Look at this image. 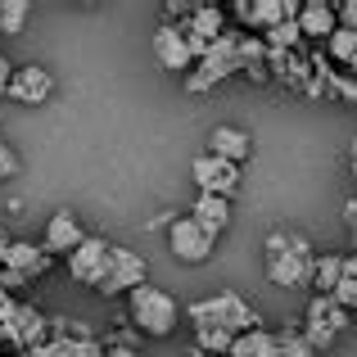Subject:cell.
Segmentation results:
<instances>
[{
    "label": "cell",
    "mask_w": 357,
    "mask_h": 357,
    "mask_svg": "<svg viewBox=\"0 0 357 357\" xmlns=\"http://www.w3.org/2000/svg\"><path fill=\"white\" fill-rule=\"evenodd\" d=\"M344 218H349V227H357V195H353L349 204H344Z\"/></svg>",
    "instance_id": "30"
},
{
    "label": "cell",
    "mask_w": 357,
    "mask_h": 357,
    "mask_svg": "<svg viewBox=\"0 0 357 357\" xmlns=\"http://www.w3.org/2000/svg\"><path fill=\"white\" fill-rule=\"evenodd\" d=\"M167 249H172L176 262H190V267H199V262L213 258L218 240H213L208 231H204L199 222L185 213V218H172V222H167Z\"/></svg>",
    "instance_id": "5"
},
{
    "label": "cell",
    "mask_w": 357,
    "mask_h": 357,
    "mask_svg": "<svg viewBox=\"0 0 357 357\" xmlns=\"http://www.w3.org/2000/svg\"><path fill=\"white\" fill-rule=\"evenodd\" d=\"M190 176L199 185V195H218V199H231L240 190V167L227 163V158H213V154H199L190 163Z\"/></svg>",
    "instance_id": "8"
},
{
    "label": "cell",
    "mask_w": 357,
    "mask_h": 357,
    "mask_svg": "<svg viewBox=\"0 0 357 357\" xmlns=\"http://www.w3.org/2000/svg\"><path fill=\"white\" fill-rule=\"evenodd\" d=\"M109 244L105 236H86L77 244V249L68 253V271H73V280H82V285H91V289H100L105 285V276H109Z\"/></svg>",
    "instance_id": "7"
},
{
    "label": "cell",
    "mask_w": 357,
    "mask_h": 357,
    "mask_svg": "<svg viewBox=\"0 0 357 357\" xmlns=\"http://www.w3.org/2000/svg\"><path fill=\"white\" fill-rule=\"evenodd\" d=\"M127 321L136 326V335H149V340H167V335L176 331V321H181V303H176V294H167V289L158 285H140L127 294Z\"/></svg>",
    "instance_id": "1"
},
{
    "label": "cell",
    "mask_w": 357,
    "mask_h": 357,
    "mask_svg": "<svg viewBox=\"0 0 357 357\" xmlns=\"http://www.w3.org/2000/svg\"><path fill=\"white\" fill-rule=\"evenodd\" d=\"M298 32H303V41H331L335 27H340V14H335V0H303L298 5Z\"/></svg>",
    "instance_id": "13"
},
{
    "label": "cell",
    "mask_w": 357,
    "mask_h": 357,
    "mask_svg": "<svg viewBox=\"0 0 357 357\" xmlns=\"http://www.w3.org/2000/svg\"><path fill=\"white\" fill-rule=\"evenodd\" d=\"M14 172H18V154L5 145V140H0V181H9Z\"/></svg>",
    "instance_id": "24"
},
{
    "label": "cell",
    "mask_w": 357,
    "mask_h": 357,
    "mask_svg": "<svg viewBox=\"0 0 357 357\" xmlns=\"http://www.w3.org/2000/svg\"><path fill=\"white\" fill-rule=\"evenodd\" d=\"M32 18V5L27 0H0V32L5 36H18Z\"/></svg>",
    "instance_id": "20"
},
{
    "label": "cell",
    "mask_w": 357,
    "mask_h": 357,
    "mask_svg": "<svg viewBox=\"0 0 357 357\" xmlns=\"http://www.w3.org/2000/svg\"><path fill=\"white\" fill-rule=\"evenodd\" d=\"M50 96H54L50 68H41V63H18V68H14V86H9V100H18V105H45Z\"/></svg>",
    "instance_id": "12"
},
{
    "label": "cell",
    "mask_w": 357,
    "mask_h": 357,
    "mask_svg": "<svg viewBox=\"0 0 357 357\" xmlns=\"http://www.w3.org/2000/svg\"><path fill=\"white\" fill-rule=\"evenodd\" d=\"M9 312H14V298H9L5 289H0V317H9Z\"/></svg>",
    "instance_id": "31"
},
{
    "label": "cell",
    "mask_w": 357,
    "mask_h": 357,
    "mask_svg": "<svg viewBox=\"0 0 357 357\" xmlns=\"http://www.w3.org/2000/svg\"><path fill=\"white\" fill-rule=\"evenodd\" d=\"M353 253H357V227H353Z\"/></svg>",
    "instance_id": "34"
},
{
    "label": "cell",
    "mask_w": 357,
    "mask_h": 357,
    "mask_svg": "<svg viewBox=\"0 0 357 357\" xmlns=\"http://www.w3.org/2000/svg\"><path fill=\"white\" fill-rule=\"evenodd\" d=\"M86 240V231H82V222L73 218L68 208L50 213V222H45V236H41V249L50 253V258H68L77 244Z\"/></svg>",
    "instance_id": "11"
},
{
    "label": "cell",
    "mask_w": 357,
    "mask_h": 357,
    "mask_svg": "<svg viewBox=\"0 0 357 357\" xmlns=\"http://www.w3.org/2000/svg\"><path fill=\"white\" fill-rule=\"evenodd\" d=\"M326 91H331V96H340L344 105H357V77H353V73H344V68H335V73H331Z\"/></svg>",
    "instance_id": "21"
},
{
    "label": "cell",
    "mask_w": 357,
    "mask_h": 357,
    "mask_svg": "<svg viewBox=\"0 0 357 357\" xmlns=\"http://www.w3.org/2000/svg\"><path fill=\"white\" fill-rule=\"evenodd\" d=\"M289 244H294V231H271V236H267V258H276V253H285Z\"/></svg>",
    "instance_id": "23"
},
{
    "label": "cell",
    "mask_w": 357,
    "mask_h": 357,
    "mask_svg": "<svg viewBox=\"0 0 357 357\" xmlns=\"http://www.w3.org/2000/svg\"><path fill=\"white\" fill-rule=\"evenodd\" d=\"M231 344H236V335L227 331V326H213V321H195V349L199 353H231Z\"/></svg>",
    "instance_id": "19"
},
{
    "label": "cell",
    "mask_w": 357,
    "mask_h": 357,
    "mask_svg": "<svg viewBox=\"0 0 357 357\" xmlns=\"http://www.w3.org/2000/svg\"><path fill=\"white\" fill-rule=\"evenodd\" d=\"M344 280V253H321L312 262V294H335Z\"/></svg>",
    "instance_id": "18"
},
{
    "label": "cell",
    "mask_w": 357,
    "mask_h": 357,
    "mask_svg": "<svg viewBox=\"0 0 357 357\" xmlns=\"http://www.w3.org/2000/svg\"><path fill=\"white\" fill-rule=\"evenodd\" d=\"M5 331H9V349H36V344L50 340V317L32 303H14V312L5 317Z\"/></svg>",
    "instance_id": "9"
},
{
    "label": "cell",
    "mask_w": 357,
    "mask_h": 357,
    "mask_svg": "<svg viewBox=\"0 0 357 357\" xmlns=\"http://www.w3.org/2000/svg\"><path fill=\"white\" fill-rule=\"evenodd\" d=\"M280 357H317V349L303 340V331H285L280 335Z\"/></svg>",
    "instance_id": "22"
},
{
    "label": "cell",
    "mask_w": 357,
    "mask_h": 357,
    "mask_svg": "<svg viewBox=\"0 0 357 357\" xmlns=\"http://www.w3.org/2000/svg\"><path fill=\"white\" fill-rule=\"evenodd\" d=\"M145 276H149L145 253L127 249V244H114V249H109V276H105V285H100V294H131V289L145 285Z\"/></svg>",
    "instance_id": "6"
},
{
    "label": "cell",
    "mask_w": 357,
    "mask_h": 357,
    "mask_svg": "<svg viewBox=\"0 0 357 357\" xmlns=\"http://www.w3.org/2000/svg\"><path fill=\"white\" fill-rule=\"evenodd\" d=\"M349 172H353V181H357V140L349 145Z\"/></svg>",
    "instance_id": "33"
},
{
    "label": "cell",
    "mask_w": 357,
    "mask_h": 357,
    "mask_svg": "<svg viewBox=\"0 0 357 357\" xmlns=\"http://www.w3.org/2000/svg\"><path fill=\"white\" fill-rule=\"evenodd\" d=\"M23 285H32V280L18 276V271H9V267H0V289H5V294H14V289H23Z\"/></svg>",
    "instance_id": "26"
},
{
    "label": "cell",
    "mask_w": 357,
    "mask_h": 357,
    "mask_svg": "<svg viewBox=\"0 0 357 357\" xmlns=\"http://www.w3.org/2000/svg\"><path fill=\"white\" fill-rule=\"evenodd\" d=\"M9 244H14V236H9V227L0 222V262H5V253H9Z\"/></svg>",
    "instance_id": "28"
},
{
    "label": "cell",
    "mask_w": 357,
    "mask_h": 357,
    "mask_svg": "<svg viewBox=\"0 0 357 357\" xmlns=\"http://www.w3.org/2000/svg\"><path fill=\"white\" fill-rule=\"evenodd\" d=\"M344 276L357 280V253H349V258H344Z\"/></svg>",
    "instance_id": "29"
},
{
    "label": "cell",
    "mask_w": 357,
    "mask_h": 357,
    "mask_svg": "<svg viewBox=\"0 0 357 357\" xmlns=\"http://www.w3.org/2000/svg\"><path fill=\"white\" fill-rule=\"evenodd\" d=\"M154 59L163 63L167 73H190L195 68V54H190V41H185V32L176 23H163V27H154Z\"/></svg>",
    "instance_id": "10"
},
{
    "label": "cell",
    "mask_w": 357,
    "mask_h": 357,
    "mask_svg": "<svg viewBox=\"0 0 357 357\" xmlns=\"http://www.w3.org/2000/svg\"><path fill=\"white\" fill-rule=\"evenodd\" d=\"M50 253L41 249V244H32V240H14L9 244V253H5V262L0 267H9V271H18V276H27V280H41L45 271H50Z\"/></svg>",
    "instance_id": "14"
},
{
    "label": "cell",
    "mask_w": 357,
    "mask_h": 357,
    "mask_svg": "<svg viewBox=\"0 0 357 357\" xmlns=\"http://www.w3.org/2000/svg\"><path fill=\"white\" fill-rule=\"evenodd\" d=\"M227 357H280V335L262 331V326L258 331H244V335H236Z\"/></svg>",
    "instance_id": "17"
},
{
    "label": "cell",
    "mask_w": 357,
    "mask_h": 357,
    "mask_svg": "<svg viewBox=\"0 0 357 357\" xmlns=\"http://www.w3.org/2000/svg\"><path fill=\"white\" fill-rule=\"evenodd\" d=\"M190 317L195 321H213V326H227L231 335H244V331H258V307L253 303H244L240 294H213V298H204V303H195L190 307Z\"/></svg>",
    "instance_id": "3"
},
{
    "label": "cell",
    "mask_w": 357,
    "mask_h": 357,
    "mask_svg": "<svg viewBox=\"0 0 357 357\" xmlns=\"http://www.w3.org/2000/svg\"><path fill=\"white\" fill-rule=\"evenodd\" d=\"M208 154L213 158H227V163L240 167L244 158L253 154V136L244 127H231V122H227V127H213L208 131Z\"/></svg>",
    "instance_id": "15"
},
{
    "label": "cell",
    "mask_w": 357,
    "mask_h": 357,
    "mask_svg": "<svg viewBox=\"0 0 357 357\" xmlns=\"http://www.w3.org/2000/svg\"><path fill=\"white\" fill-rule=\"evenodd\" d=\"M190 218L199 222V227L208 231L213 240H218L222 231L231 227V199H218V195H199V199L190 204Z\"/></svg>",
    "instance_id": "16"
},
{
    "label": "cell",
    "mask_w": 357,
    "mask_h": 357,
    "mask_svg": "<svg viewBox=\"0 0 357 357\" xmlns=\"http://www.w3.org/2000/svg\"><path fill=\"white\" fill-rule=\"evenodd\" d=\"M312 244H307L303 236H294V244H289L285 253H276V258H267V280L280 289H298V285H312Z\"/></svg>",
    "instance_id": "4"
},
{
    "label": "cell",
    "mask_w": 357,
    "mask_h": 357,
    "mask_svg": "<svg viewBox=\"0 0 357 357\" xmlns=\"http://www.w3.org/2000/svg\"><path fill=\"white\" fill-rule=\"evenodd\" d=\"M105 357H136V349H114V344H109Z\"/></svg>",
    "instance_id": "32"
},
{
    "label": "cell",
    "mask_w": 357,
    "mask_h": 357,
    "mask_svg": "<svg viewBox=\"0 0 357 357\" xmlns=\"http://www.w3.org/2000/svg\"><path fill=\"white\" fill-rule=\"evenodd\" d=\"M9 86H14V59L0 54V100H9Z\"/></svg>",
    "instance_id": "27"
},
{
    "label": "cell",
    "mask_w": 357,
    "mask_h": 357,
    "mask_svg": "<svg viewBox=\"0 0 357 357\" xmlns=\"http://www.w3.org/2000/svg\"><path fill=\"white\" fill-rule=\"evenodd\" d=\"M335 14H340V27H353V32H357V0H340Z\"/></svg>",
    "instance_id": "25"
},
{
    "label": "cell",
    "mask_w": 357,
    "mask_h": 357,
    "mask_svg": "<svg viewBox=\"0 0 357 357\" xmlns=\"http://www.w3.org/2000/svg\"><path fill=\"white\" fill-rule=\"evenodd\" d=\"M349 326H353V312H344V307L335 303V294H312L307 321H303V340L312 344L317 353H326L340 340V331H349Z\"/></svg>",
    "instance_id": "2"
}]
</instances>
